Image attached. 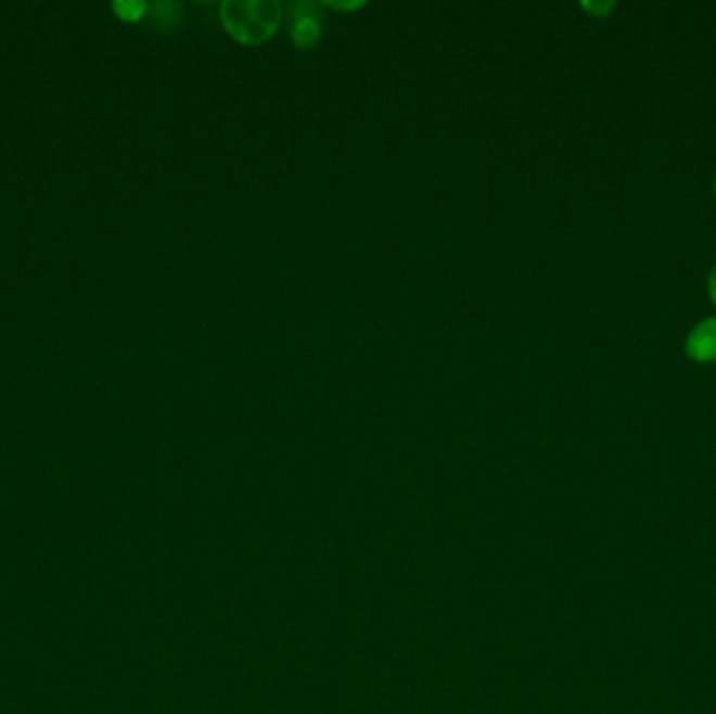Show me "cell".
Returning a JSON list of instances; mask_svg holds the SVG:
<instances>
[{"label": "cell", "instance_id": "277c9868", "mask_svg": "<svg viewBox=\"0 0 716 714\" xmlns=\"http://www.w3.org/2000/svg\"><path fill=\"white\" fill-rule=\"evenodd\" d=\"M583 9L589 11L593 17H605L610 11L616 9V2H583Z\"/></svg>", "mask_w": 716, "mask_h": 714}, {"label": "cell", "instance_id": "6da1fadb", "mask_svg": "<svg viewBox=\"0 0 716 714\" xmlns=\"http://www.w3.org/2000/svg\"><path fill=\"white\" fill-rule=\"evenodd\" d=\"M686 355L700 365L716 362V315L702 319L689 329L686 337Z\"/></svg>", "mask_w": 716, "mask_h": 714}, {"label": "cell", "instance_id": "5b68a950", "mask_svg": "<svg viewBox=\"0 0 716 714\" xmlns=\"http://www.w3.org/2000/svg\"><path fill=\"white\" fill-rule=\"evenodd\" d=\"M706 285H708V296H711L713 304L716 306V263L713 265V268H711V272H708V281H706Z\"/></svg>", "mask_w": 716, "mask_h": 714}, {"label": "cell", "instance_id": "7a4b0ae2", "mask_svg": "<svg viewBox=\"0 0 716 714\" xmlns=\"http://www.w3.org/2000/svg\"><path fill=\"white\" fill-rule=\"evenodd\" d=\"M294 38L299 47H312L319 38V26L310 17H304L294 28Z\"/></svg>", "mask_w": 716, "mask_h": 714}, {"label": "cell", "instance_id": "3957f363", "mask_svg": "<svg viewBox=\"0 0 716 714\" xmlns=\"http://www.w3.org/2000/svg\"><path fill=\"white\" fill-rule=\"evenodd\" d=\"M114 11L118 13L119 20H126V22H137L143 17V13L148 11V4L145 2H137V0H124V2H114L112 4Z\"/></svg>", "mask_w": 716, "mask_h": 714}, {"label": "cell", "instance_id": "8992f818", "mask_svg": "<svg viewBox=\"0 0 716 714\" xmlns=\"http://www.w3.org/2000/svg\"><path fill=\"white\" fill-rule=\"evenodd\" d=\"M713 189H715V197H716V175H715V184H713Z\"/></svg>", "mask_w": 716, "mask_h": 714}]
</instances>
